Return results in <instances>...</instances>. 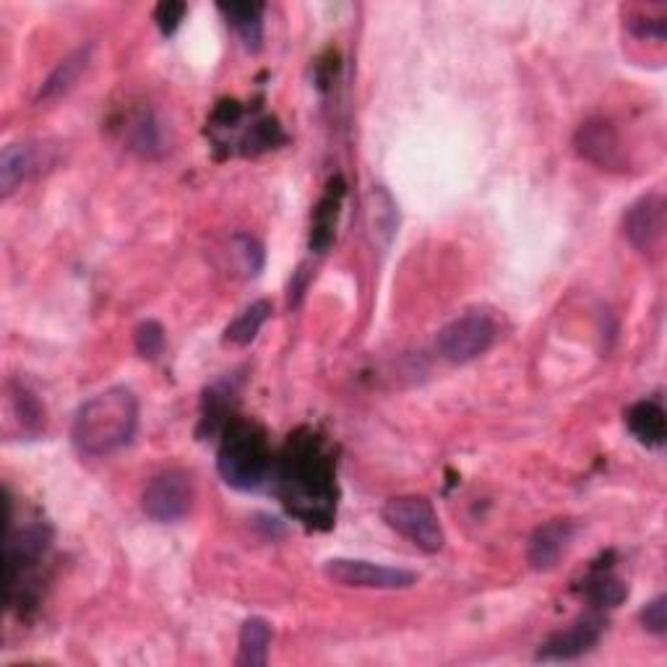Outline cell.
<instances>
[{
	"label": "cell",
	"instance_id": "ba28073f",
	"mask_svg": "<svg viewBox=\"0 0 667 667\" xmlns=\"http://www.w3.org/2000/svg\"><path fill=\"white\" fill-rule=\"evenodd\" d=\"M52 532L45 524H32L24 530H9L5 538V592L16 590L22 584V579L29 573L39 560L45 558V553L50 551Z\"/></svg>",
	"mask_w": 667,
	"mask_h": 667
},
{
	"label": "cell",
	"instance_id": "9c48e42d",
	"mask_svg": "<svg viewBox=\"0 0 667 667\" xmlns=\"http://www.w3.org/2000/svg\"><path fill=\"white\" fill-rule=\"evenodd\" d=\"M605 633V620L597 613H586L579 620H573L569 629L553 633L547 642L540 646L538 659L545 663H564V659H577L600 644Z\"/></svg>",
	"mask_w": 667,
	"mask_h": 667
},
{
	"label": "cell",
	"instance_id": "30bf717a",
	"mask_svg": "<svg viewBox=\"0 0 667 667\" xmlns=\"http://www.w3.org/2000/svg\"><path fill=\"white\" fill-rule=\"evenodd\" d=\"M573 147L586 162L597 164L600 170H620L623 168V147L616 125L605 118H590L577 128Z\"/></svg>",
	"mask_w": 667,
	"mask_h": 667
},
{
	"label": "cell",
	"instance_id": "5bb4252c",
	"mask_svg": "<svg viewBox=\"0 0 667 667\" xmlns=\"http://www.w3.org/2000/svg\"><path fill=\"white\" fill-rule=\"evenodd\" d=\"M89 58H91V45L78 48L76 52H71L69 58H63V61L55 65V71L45 78L42 87H39L37 102H52V99H61L63 95H69V91L76 87V82L82 78L84 71H87Z\"/></svg>",
	"mask_w": 667,
	"mask_h": 667
},
{
	"label": "cell",
	"instance_id": "484cf974",
	"mask_svg": "<svg viewBox=\"0 0 667 667\" xmlns=\"http://www.w3.org/2000/svg\"><path fill=\"white\" fill-rule=\"evenodd\" d=\"M164 347V329L160 321H144L141 326L136 329V349L141 358L155 360L160 358Z\"/></svg>",
	"mask_w": 667,
	"mask_h": 667
},
{
	"label": "cell",
	"instance_id": "d6986e66",
	"mask_svg": "<svg viewBox=\"0 0 667 667\" xmlns=\"http://www.w3.org/2000/svg\"><path fill=\"white\" fill-rule=\"evenodd\" d=\"M396 224H399V211H396L392 194L383 186H375L371 194V227L383 250L392 246Z\"/></svg>",
	"mask_w": 667,
	"mask_h": 667
},
{
	"label": "cell",
	"instance_id": "44dd1931",
	"mask_svg": "<svg viewBox=\"0 0 667 667\" xmlns=\"http://www.w3.org/2000/svg\"><path fill=\"white\" fill-rule=\"evenodd\" d=\"M230 256H233L237 272L246 276V280L259 276L263 269V261H267V256H263V246L248 233H235L233 237H230Z\"/></svg>",
	"mask_w": 667,
	"mask_h": 667
},
{
	"label": "cell",
	"instance_id": "5b68a950",
	"mask_svg": "<svg viewBox=\"0 0 667 667\" xmlns=\"http://www.w3.org/2000/svg\"><path fill=\"white\" fill-rule=\"evenodd\" d=\"M495 336H498L495 321L487 313L474 310V313L459 316V319L446 323L435 336V347L444 355V360L465 366V362L482 358L493 347Z\"/></svg>",
	"mask_w": 667,
	"mask_h": 667
},
{
	"label": "cell",
	"instance_id": "4fadbf2b",
	"mask_svg": "<svg viewBox=\"0 0 667 667\" xmlns=\"http://www.w3.org/2000/svg\"><path fill=\"white\" fill-rule=\"evenodd\" d=\"M345 194H347V186H345V181H342V175L332 177L326 190H323L319 209H316V217H313V233H310V250H316V254H323V250L334 243L336 222H339V211H342V201H345Z\"/></svg>",
	"mask_w": 667,
	"mask_h": 667
},
{
	"label": "cell",
	"instance_id": "4316f807",
	"mask_svg": "<svg viewBox=\"0 0 667 667\" xmlns=\"http://www.w3.org/2000/svg\"><path fill=\"white\" fill-rule=\"evenodd\" d=\"M639 618H642V626L650 633H655V637H665L667 633V597L665 594H659V597L652 600V603H646L642 607V613H639Z\"/></svg>",
	"mask_w": 667,
	"mask_h": 667
},
{
	"label": "cell",
	"instance_id": "d4e9b609",
	"mask_svg": "<svg viewBox=\"0 0 667 667\" xmlns=\"http://www.w3.org/2000/svg\"><path fill=\"white\" fill-rule=\"evenodd\" d=\"M626 594H629V590H626L623 581L610 577V573H597L586 584V597L594 607H616L623 603Z\"/></svg>",
	"mask_w": 667,
	"mask_h": 667
},
{
	"label": "cell",
	"instance_id": "8992f818",
	"mask_svg": "<svg viewBox=\"0 0 667 667\" xmlns=\"http://www.w3.org/2000/svg\"><path fill=\"white\" fill-rule=\"evenodd\" d=\"M323 573H326L329 581L349 586V590H409V586L418 584V577L412 571L355 558L326 560Z\"/></svg>",
	"mask_w": 667,
	"mask_h": 667
},
{
	"label": "cell",
	"instance_id": "cb8c5ba5",
	"mask_svg": "<svg viewBox=\"0 0 667 667\" xmlns=\"http://www.w3.org/2000/svg\"><path fill=\"white\" fill-rule=\"evenodd\" d=\"M11 402H13V409H16V415H18V422H22V433L37 435L39 431H42L45 409L37 402L35 394L26 392L22 383H18V386H13Z\"/></svg>",
	"mask_w": 667,
	"mask_h": 667
},
{
	"label": "cell",
	"instance_id": "7c38bea8",
	"mask_svg": "<svg viewBox=\"0 0 667 667\" xmlns=\"http://www.w3.org/2000/svg\"><path fill=\"white\" fill-rule=\"evenodd\" d=\"M577 527L566 519H553L538 527L527 543V560L534 571H551L560 564V558L569 553Z\"/></svg>",
	"mask_w": 667,
	"mask_h": 667
},
{
	"label": "cell",
	"instance_id": "ffe728a7",
	"mask_svg": "<svg viewBox=\"0 0 667 667\" xmlns=\"http://www.w3.org/2000/svg\"><path fill=\"white\" fill-rule=\"evenodd\" d=\"M272 316V302L269 300H256L243 310L237 319L224 329V342H233L237 347H246L256 339V334L261 332L263 323Z\"/></svg>",
	"mask_w": 667,
	"mask_h": 667
},
{
	"label": "cell",
	"instance_id": "7402d4cb",
	"mask_svg": "<svg viewBox=\"0 0 667 667\" xmlns=\"http://www.w3.org/2000/svg\"><path fill=\"white\" fill-rule=\"evenodd\" d=\"M128 147L138 151L144 157H157L164 151V136H162V125L155 115L144 112L138 115L134 125H131L128 134Z\"/></svg>",
	"mask_w": 667,
	"mask_h": 667
},
{
	"label": "cell",
	"instance_id": "52a82bcc",
	"mask_svg": "<svg viewBox=\"0 0 667 667\" xmlns=\"http://www.w3.org/2000/svg\"><path fill=\"white\" fill-rule=\"evenodd\" d=\"M194 504V482L186 472H162L149 480L141 493L144 514L157 524H173L190 511Z\"/></svg>",
	"mask_w": 667,
	"mask_h": 667
},
{
	"label": "cell",
	"instance_id": "6da1fadb",
	"mask_svg": "<svg viewBox=\"0 0 667 667\" xmlns=\"http://www.w3.org/2000/svg\"><path fill=\"white\" fill-rule=\"evenodd\" d=\"M280 495L306 524H329L336 504L334 465L319 435L306 431L289 439L280 465Z\"/></svg>",
	"mask_w": 667,
	"mask_h": 667
},
{
	"label": "cell",
	"instance_id": "8fae6325",
	"mask_svg": "<svg viewBox=\"0 0 667 667\" xmlns=\"http://www.w3.org/2000/svg\"><path fill=\"white\" fill-rule=\"evenodd\" d=\"M623 233L642 254H655L665 235V201L659 194L633 201L623 217Z\"/></svg>",
	"mask_w": 667,
	"mask_h": 667
},
{
	"label": "cell",
	"instance_id": "ac0fdd59",
	"mask_svg": "<svg viewBox=\"0 0 667 667\" xmlns=\"http://www.w3.org/2000/svg\"><path fill=\"white\" fill-rule=\"evenodd\" d=\"M220 13L240 35L248 50H259L263 39V3H220Z\"/></svg>",
	"mask_w": 667,
	"mask_h": 667
},
{
	"label": "cell",
	"instance_id": "f1b7e54d",
	"mask_svg": "<svg viewBox=\"0 0 667 667\" xmlns=\"http://www.w3.org/2000/svg\"><path fill=\"white\" fill-rule=\"evenodd\" d=\"M629 29L637 37L655 39V42H663L665 35H667L665 18H637V22H629Z\"/></svg>",
	"mask_w": 667,
	"mask_h": 667
},
{
	"label": "cell",
	"instance_id": "83f0119b",
	"mask_svg": "<svg viewBox=\"0 0 667 667\" xmlns=\"http://www.w3.org/2000/svg\"><path fill=\"white\" fill-rule=\"evenodd\" d=\"M183 16H186V3L181 0H164L155 9V22L160 26V32L164 37L175 35V29L181 26Z\"/></svg>",
	"mask_w": 667,
	"mask_h": 667
},
{
	"label": "cell",
	"instance_id": "e0dca14e",
	"mask_svg": "<svg viewBox=\"0 0 667 667\" xmlns=\"http://www.w3.org/2000/svg\"><path fill=\"white\" fill-rule=\"evenodd\" d=\"M37 155L29 144H9L0 155V196L9 198L22 183L35 173Z\"/></svg>",
	"mask_w": 667,
	"mask_h": 667
},
{
	"label": "cell",
	"instance_id": "9a60e30c",
	"mask_svg": "<svg viewBox=\"0 0 667 667\" xmlns=\"http://www.w3.org/2000/svg\"><path fill=\"white\" fill-rule=\"evenodd\" d=\"M626 425H629L631 435L639 441V444L650 448L665 444L667 435L665 412L657 402H637V405L626 412Z\"/></svg>",
	"mask_w": 667,
	"mask_h": 667
},
{
	"label": "cell",
	"instance_id": "7a4b0ae2",
	"mask_svg": "<svg viewBox=\"0 0 667 667\" xmlns=\"http://www.w3.org/2000/svg\"><path fill=\"white\" fill-rule=\"evenodd\" d=\"M136 428V394L128 386H110L78 407L71 439L84 457H110L131 444Z\"/></svg>",
	"mask_w": 667,
	"mask_h": 667
},
{
	"label": "cell",
	"instance_id": "3957f363",
	"mask_svg": "<svg viewBox=\"0 0 667 667\" xmlns=\"http://www.w3.org/2000/svg\"><path fill=\"white\" fill-rule=\"evenodd\" d=\"M222 480L237 491H256L272 472V448L267 433L256 422L235 420L224 425V439L217 457Z\"/></svg>",
	"mask_w": 667,
	"mask_h": 667
},
{
	"label": "cell",
	"instance_id": "277c9868",
	"mask_svg": "<svg viewBox=\"0 0 667 667\" xmlns=\"http://www.w3.org/2000/svg\"><path fill=\"white\" fill-rule=\"evenodd\" d=\"M383 521L407 538L422 553H439L446 543L444 527H441L439 514L433 504L422 495H399V498H388L381 511Z\"/></svg>",
	"mask_w": 667,
	"mask_h": 667
},
{
	"label": "cell",
	"instance_id": "2e32d148",
	"mask_svg": "<svg viewBox=\"0 0 667 667\" xmlns=\"http://www.w3.org/2000/svg\"><path fill=\"white\" fill-rule=\"evenodd\" d=\"M269 644H272V626L259 616L248 618L240 629L237 642V665L240 667H263L269 663Z\"/></svg>",
	"mask_w": 667,
	"mask_h": 667
},
{
	"label": "cell",
	"instance_id": "603a6c76",
	"mask_svg": "<svg viewBox=\"0 0 667 667\" xmlns=\"http://www.w3.org/2000/svg\"><path fill=\"white\" fill-rule=\"evenodd\" d=\"M230 399H233V383L230 381H217L214 386L207 388L203 394L201 409H203V428H209V433H217L224 428V418H227Z\"/></svg>",
	"mask_w": 667,
	"mask_h": 667
}]
</instances>
